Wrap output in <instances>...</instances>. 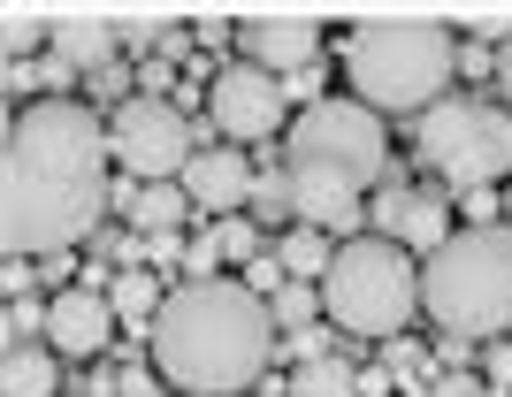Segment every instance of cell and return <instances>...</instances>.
<instances>
[{"instance_id": "obj_4", "label": "cell", "mask_w": 512, "mask_h": 397, "mask_svg": "<svg viewBox=\"0 0 512 397\" xmlns=\"http://www.w3.org/2000/svg\"><path fill=\"white\" fill-rule=\"evenodd\" d=\"M421 306L444 321V336L497 344L512 329V230H459L444 252L421 260Z\"/></svg>"}, {"instance_id": "obj_32", "label": "cell", "mask_w": 512, "mask_h": 397, "mask_svg": "<svg viewBox=\"0 0 512 397\" xmlns=\"http://www.w3.org/2000/svg\"><path fill=\"white\" fill-rule=\"evenodd\" d=\"M245 283H253V291H283L291 275H283V260H276V252H260V260H253V275H245Z\"/></svg>"}, {"instance_id": "obj_15", "label": "cell", "mask_w": 512, "mask_h": 397, "mask_svg": "<svg viewBox=\"0 0 512 397\" xmlns=\"http://www.w3.org/2000/svg\"><path fill=\"white\" fill-rule=\"evenodd\" d=\"M115 39H123V23L115 16H54V62L85 69V77H100V69H115Z\"/></svg>"}, {"instance_id": "obj_12", "label": "cell", "mask_w": 512, "mask_h": 397, "mask_svg": "<svg viewBox=\"0 0 512 397\" xmlns=\"http://www.w3.org/2000/svg\"><path fill=\"white\" fill-rule=\"evenodd\" d=\"M46 344L62 359H100L115 344V306L107 291H85V283H69V291L46 298Z\"/></svg>"}, {"instance_id": "obj_33", "label": "cell", "mask_w": 512, "mask_h": 397, "mask_svg": "<svg viewBox=\"0 0 512 397\" xmlns=\"http://www.w3.org/2000/svg\"><path fill=\"white\" fill-rule=\"evenodd\" d=\"M459 77H497V54L490 46H459Z\"/></svg>"}, {"instance_id": "obj_11", "label": "cell", "mask_w": 512, "mask_h": 397, "mask_svg": "<svg viewBox=\"0 0 512 397\" xmlns=\"http://www.w3.org/2000/svg\"><path fill=\"white\" fill-rule=\"evenodd\" d=\"M321 31L314 16H245L237 23V46H245V62L268 69V77H306L321 69Z\"/></svg>"}, {"instance_id": "obj_24", "label": "cell", "mask_w": 512, "mask_h": 397, "mask_svg": "<svg viewBox=\"0 0 512 397\" xmlns=\"http://www.w3.org/2000/svg\"><path fill=\"white\" fill-rule=\"evenodd\" d=\"M214 245H222V260H245V268H253L260 252H268V237H260V222L230 214V222H214Z\"/></svg>"}, {"instance_id": "obj_1", "label": "cell", "mask_w": 512, "mask_h": 397, "mask_svg": "<svg viewBox=\"0 0 512 397\" xmlns=\"http://www.w3.org/2000/svg\"><path fill=\"white\" fill-rule=\"evenodd\" d=\"M107 115L92 100H31L0 138V237L8 252H69L100 237V214L115 199L107 184Z\"/></svg>"}, {"instance_id": "obj_8", "label": "cell", "mask_w": 512, "mask_h": 397, "mask_svg": "<svg viewBox=\"0 0 512 397\" xmlns=\"http://www.w3.org/2000/svg\"><path fill=\"white\" fill-rule=\"evenodd\" d=\"M107 146H115L123 176H138V184H184V168H192V153H199L192 146V115L176 100H146V92L115 100Z\"/></svg>"}, {"instance_id": "obj_5", "label": "cell", "mask_w": 512, "mask_h": 397, "mask_svg": "<svg viewBox=\"0 0 512 397\" xmlns=\"http://www.w3.org/2000/svg\"><path fill=\"white\" fill-rule=\"evenodd\" d=\"M321 306L337 321L344 336H367V344H398L406 321L421 314V268H413L406 245H390V237H352L337 245L329 275H321Z\"/></svg>"}, {"instance_id": "obj_16", "label": "cell", "mask_w": 512, "mask_h": 397, "mask_svg": "<svg viewBox=\"0 0 512 397\" xmlns=\"http://www.w3.org/2000/svg\"><path fill=\"white\" fill-rule=\"evenodd\" d=\"M54 344H8L0 359V397H54L62 390V367H54Z\"/></svg>"}, {"instance_id": "obj_9", "label": "cell", "mask_w": 512, "mask_h": 397, "mask_svg": "<svg viewBox=\"0 0 512 397\" xmlns=\"http://www.w3.org/2000/svg\"><path fill=\"white\" fill-rule=\"evenodd\" d=\"M207 123L222 130V146L276 138V123H283V77H268V69H253V62L214 69V84H207Z\"/></svg>"}, {"instance_id": "obj_6", "label": "cell", "mask_w": 512, "mask_h": 397, "mask_svg": "<svg viewBox=\"0 0 512 397\" xmlns=\"http://www.w3.org/2000/svg\"><path fill=\"white\" fill-rule=\"evenodd\" d=\"M421 161L459 191H497V176H512V107L436 100L421 115Z\"/></svg>"}, {"instance_id": "obj_19", "label": "cell", "mask_w": 512, "mask_h": 397, "mask_svg": "<svg viewBox=\"0 0 512 397\" xmlns=\"http://www.w3.org/2000/svg\"><path fill=\"white\" fill-rule=\"evenodd\" d=\"M276 260H283V275H291V283H321L337 252H329V237H321V230H283V237H276Z\"/></svg>"}, {"instance_id": "obj_23", "label": "cell", "mask_w": 512, "mask_h": 397, "mask_svg": "<svg viewBox=\"0 0 512 397\" xmlns=\"http://www.w3.org/2000/svg\"><path fill=\"white\" fill-rule=\"evenodd\" d=\"M253 222H291V168H260V184H253Z\"/></svg>"}, {"instance_id": "obj_27", "label": "cell", "mask_w": 512, "mask_h": 397, "mask_svg": "<svg viewBox=\"0 0 512 397\" xmlns=\"http://www.w3.org/2000/svg\"><path fill=\"white\" fill-rule=\"evenodd\" d=\"M421 367H436V352H421L413 336H398V344L383 352V375H421Z\"/></svg>"}, {"instance_id": "obj_2", "label": "cell", "mask_w": 512, "mask_h": 397, "mask_svg": "<svg viewBox=\"0 0 512 397\" xmlns=\"http://www.w3.org/2000/svg\"><path fill=\"white\" fill-rule=\"evenodd\" d=\"M276 359V314L253 283H176L153 321V367L184 397H237Z\"/></svg>"}, {"instance_id": "obj_7", "label": "cell", "mask_w": 512, "mask_h": 397, "mask_svg": "<svg viewBox=\"0 0 512 397\" xmlns=\"http://www.w3.org/2000/svg\"><path fill=\"white\" fill-rule=\"evenodd\" d=\"M283 168H337L352 184H383L390 168V138H383V115L360 100H306L299 123L283 130Z\"/></svg>"}, {"instance_id": "obj_35", "label": "cell", "mask_w": 512, "mask_h": 397, "mask_svg": "<svg viewBox=\"0 0 512 397\" xmlns=\"http://www.w3.org/2000/svg\"><path fill=\"white\" fill-rule=\"evenodd\" d=\"M497 84H505V107H512V39L497 46Z\"/></svg>"}, {"instance_id": "obj_31", "label": "cell", "mask_w": 512, "mask_h": 397, "mask_svg": "<svg viewBox=\"0 0 512 397\" xmlns=\"http://www.w3.org/2000/svg\"><path fill=\"white\" fill-rule=\"evenodd\" d=\"M482 367H490V390H505V397H512V344H505V336L490 344V359H482Z\"/></svg>"}, {"instance_id": "obj_26", "label": "cell", "mask_w": 512, "mask_h": 397, "mask_svg": "<svg viewBox=\"0 0 512 397\" xmlns=\"http://www.w3.org/2000/svg\"><path fill=\"white\" fill-rule=\"evenodd\" d=\"M31 329H46L39 298H8V344H31Z\"/></svg>"}, {"instance_id": "obj_25", "label": "cell", "mask_w": 512, "mask_h": 397, "mask_svg": "<svg viewBox=\"0 0 512 397\" xmlns=\"http://www.w3.org/2000/svg\"><path fill=\"white\" fill-rule=\"evenodd\" d=\"M169 84H176V54H146L138 62V92L146 100H169Z\"/></svg>"}, {"instance_id": "obj_34", "label": "cell", "mask_w": 512, "mask_h": 397, "mask_svg": "<svg viewBox=\"0 0 512 397\" xmlns=\"http://www.w3.org/2000/svg\"><path fill=\"white\" fill-rule=\"evenodd\" d=\"M8 298H31V260L23 252H8Z\"/></svg>"}, {"instance_id": "obj_21", "label": "cell", "mask_w": 512, "mask_h": 397, "mask_svg": "<svg viewBox=\"0 0 512 397\" xmlns=\"http://www.w3.org/2000/svg\"><path fill=\"white\" fill-rule=\"evenodd\" d=\"M268 314H276L283 329L299 336V329H321V314H329V306H321V283H283V291H276V306H268Z\"/></svg>"}, {"instance_id": "obj_29", "label": "cell", "mask_w": 512, "mask_h": 397, "mask_svg": "<svg viewBox=\"0 0 512 397\" xmlns=\"http://www.w3.org/2000/svg\"><path fill=\"white\" fill-rule=\"evenodd\" d=\"M428 397H497V390L482 375H436V382H428Z\"/></svg>"}, {"instance_id": "obj_17", "label": "cell", "mask_w": 512, "mask_h": 397, "mask_svg": "<svg viewBox=\"0 0 512 397\" xmlns=\"http://www.w3.org/2000/svg\"><path fill=\"white\" fill-rule=\"evenodd\" d=\"M138 222V237H176V222L192 214V191L184 184H138V191H115Z\"/></svg>"}, {"instance_id": "obj_3", "label": "cell", "mask_w": 512, "mask_h": 397, "mask_svg": "<svg viewBox=\"0 0 512 397\" xmlns=\"http://www.w3.org/2000/svg\"><path fill=\"white\" fill-rule=\"evenodd\" d=\"M344 77L352 100L375 115H406V107H436L451 100L459 77V31L436 16H367L344 31Z\"/></svg>"}, {"instance_id": "obj_14", "label": "cell", "mask_w": 512, "mask_h": 397, "mask_svg": "<svg viewBox=\"0 0 512 397\" xmlns=\"http://www.w3.org/2000/svg\"><path fill=\"white\" fill-rule=\"evenodd\" d=\"M291 222L299 230H360L367 222V191L337 168H291Z\"/></svg>"}, {"instance_id": "obj_30", "label": "cell", "mask_w": 512, "mask_h": 397, "mask_svg": "<svg viewBox=\"0 0 512 397\" xmlns=\"http://www.w3.org/2000/svg\"><path fill=\"white\" fill-rule=\"evenodd\" d=\"M115 397H169L161 390V367H123V390Z\"/></svg>"}, {"instance_id": "obj_18", "label": "cell", "mask_w": 512, "mask_h": 397, "mask_svg": "<svg viewBox=\"0 0 512 397\" xmlns=\"http://www.w3.org/2000/svg\"><path fill=\"white\" fill-rule=\"evenodd\" d=\"M107 306H115V321H161V306H169V291L153 283V268H123L115 275V291H107Z\"/></svg>"}, {"instance_id": "obj_10", "label": "cell", "mask_w": 512, "mask_h": 397, "mask_svg": "<svg viewBox=\"0 0 512 397\" xmlns=\"http://www.w3.org/2000/svg\"><path fill=\"white\" fill-rule=\"evenodd\" d=\"M367 222H375V237H390V245H406V252H444L451 245V207H444V191H428V184H383L367 199Z\"/></svg>"}, {"instance_id": "obj_22", "label": "cell", "mask_w": 512, "mask_h": 397, "mask_svg": "<svg viewBox=\"0 0 512 397\" xmlns=\"http://www.w3.org/2000/svg\"><path fill=\"white\" fill-rule=\"evenodd\" d=\"M0 46H8V62H23L31 46H54V16H31V8H8V16H0Z\"/></svg>"}, {"instance_id": "obj_28", "label": "cell", "mask_w": 512, "mask_h": 397, "mask_svg": "<svg viewBox=\"0 0 512 397\" xmlns=\"http://www.w3.org/2000/svg\"><path fill=\"white\" fill-rule=\"evenodd\" d=\"M283 359H299V367H314V359H337V352H329V329H299L291 344H283Z\"/></svg>"}, {"instance_id": "obj_13", "label": "cell", "mask_w": 512, "mask_h": 397, "mask_svg": "<svg viewBox=\"0 0 512 397\" xmlns=\"http://www.w3.org/2000/svg\"><path fill=\"white\" fill-rule=\"evenodd\" d=\"M253 184H260V168L245 161L237 146H199L192 168H184V191H192V207L214 214V222H230V214L253 207Z\"/></svg>"}, {"instance_id": "obj_20", "label": "cell", "mask_w": 512, "mask_h": 397, "mask_svg": "<svg viewBox=\"0 0 512 397\" xmlns=\"http://www.w3.org/2000/svg\"><path fill=\"white\" fill-rule=\"evenodd\" d=\"M291 397H360V367H344V359H314L291 375Z\"/></svg>"}]
</instances>
